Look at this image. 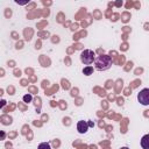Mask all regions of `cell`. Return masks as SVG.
I'll return each mask as SVG.
<instances>
[{
	"label": "cell",
	"mask_w": 149,
	"mask_h": 149,
	"mask_svg": "<svg viewBox=\"0 0 149 149\" xmlns=\"http://www.w3.org/2000/svg\"><path fill=\"white\" fill-rule=\"evenodd\" d=\"M112 66V58L108 55H99L94 59V68L98 71H106Z\"/></svg>",
	"instance_id": "6da1fadb"
},
{
	"label": "cell",
	"mask_w": 149,
	"mask_h": 149,
	"mask_svg": "<svg viewBox=\"0 0 149 149\" xmlns=\"http://www.w3.org/2000/svg\"><path fill=\"white\" fill-rule=\"evenodd\" d=\"M94 59H95V55H94V52L92 50L85 49V50L81 51V54H80V61H81V63H84L86 65H90V64L94 63Z\"/></svg>",
	"instance_id": "7a4b0ae2"
},
{
	"label": "cell",
	"mask_w": 149,
	"mask_h": 149,
	"mask_svg": "<svg viewBox=\"0 0 149 149\" xmlns=\"http://www.w3.org/2000/svg\"><path fill=\"white\" fill-rule=\"evenodd\" d=\"M137 100L141 105L148 106L149 105V88H143L137 93Z\"/></svg>",
	"instance_id": "3957f363"
},
{
	"label": "cell",
	"mask_w": 149,
	"mask_h": 149,
	"mask_svg": "<svg viewBox=\"0 0 149 149\" xmlns=\"http://www.w3.org/2000/svg\"><path fill=\"white\" fill-rule=\"evenodd\" d=\"M88 122L87 121H84V120H80V121H78V123H77V130H78V133H80V134H85L87 130H88Z\"/></svg>",
	"instance_id": "277c9868"
},
{
	"label": "cell",
	"mask_w": 149,
	"mask_h": 149,
	"mask_svg": "<svg viewBox=\"0 0 149 149\" xmlns=\"http://www.w3.org/2000/svg\"><path fill=\"white\" fill-rule=\"evenodd\" d=\"M141 147H142V149H149V134H146L142 136Z\"/></svg>",
	"instance_id": "5b68a950"
},
{
	"label": "cell",
	"mask_w": 149,
	"mask_h": 149,
	"mask_svg": "<svg viewBox=\"0 0 149 149\" xmlns=\"http://www.w3.org/2000/svg\"><path fill=\"white\" fill-rule=\"evenodd\" d=\"M83 73H84L85 76H91V74L93 73V66H91V65L85 66V68L83 69Z\"/></svg>",
	"instance_id": "8992f818"
},
{
	"label": "cell",
	"mask_w": 149,
	"mask_h": 149,
	"mask_svg": "<svg viewBox=\"0 0 149 149\" xmlns=\"http://www.w3.org/2000/svg\"><path fill=\"white\" fill-rule=\"evenodd\" d=\"M37 149H51V147H50V143H48V142H42V143L38 144V148H37Z\"/></svg>",
	"instance_id": "52a82bcc"
},
{
	"label": "cell",
	"mask_w": 149,
	"mask_h": 149,
	"mask_svg": "<svg viewBox=\"0 0 149 149\" xmlns=\"http://www.w3.org/2000/svg\"><path fill=\"white\" fill-rule=\"evenodd\" d=\"M23 101H24V102H30V101H31V95H30V94H26V95L23 97Z\"/></svg>",
	"instance_id": "ba28073f"
},
{
	"label": "cell",
	"mask_w": 149,
	"mask_h": 149,
	"mask_svg": "<svg viewBox=\"0 0 149 149\" xmlns=\"http://www.w3.org/2000/svg\"><path fill=\"white\" fill-rule=\"evenodd\" d=\"M120 149H129L128 147H122V148H120Z\"/></svg>",
	"instance_id": "9c48e42d"
}]
</instances>
